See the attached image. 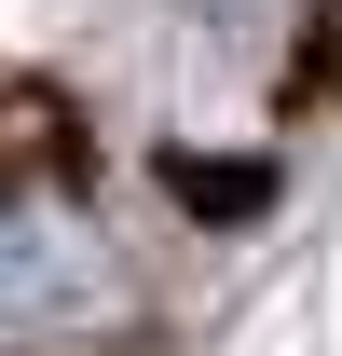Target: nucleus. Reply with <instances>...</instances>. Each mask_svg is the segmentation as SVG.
I'll return each instance as SVG.
<instances>
[{
	"label": "nucleus",
	"mask_w": 342,
	"mask_h": 356,
	"mask_svg": "<svg viewBox=\"0 0 342 356\" xmlns=\"http://www.w3.org/2000/svg\"><path fill=\"white\" fill-rule=\"evenodd\" d=\"M342 83V0H315V42H301V96Z\"/></svg>",
	"instance_id": "f03ea898"
},
{
	"label": "nucleus",
	"mask_w": 342,
	"mask_h": 356,
	"mask_svg": "<svg viewBox=\"0 0 342 356\" xmlns=\"http://www.w3.org/2000/svg\"><path fill=\"white\" fill-rule=\"evenodd\" d=\"M110 233L83 220V206H55V192H0V329H28V343H55V329H96L110 315Z\"/></svg>",
	"instance_id": "f257e3e1"
}]
</instances>
